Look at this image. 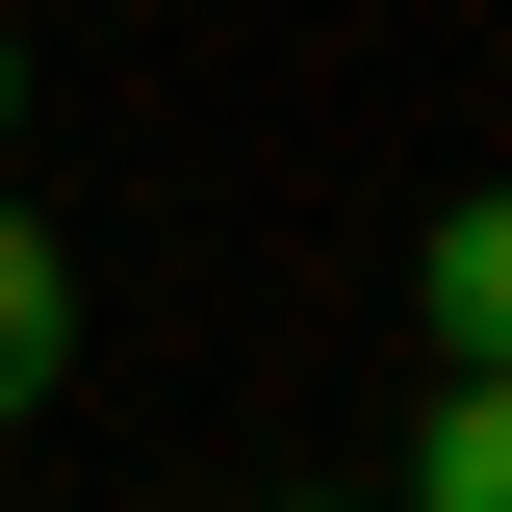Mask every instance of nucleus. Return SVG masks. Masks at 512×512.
I'll list each match as a JSON object with an SVG mask.
<instances>
[{"label": "nucleus", "instance_id": "f257e3e1", "mask_svg": "<svg viewBox=\"0 0 512 512\" xmlns=\"http://www.w3.org/2000/svg\"><path fill=\"white\" fill-rule=\"evenodd\" d=\"M410 308H436V359H512V180H461L410 231Z\"/></svg>", "mask_w": 512, "mask_h": 512}, {"label": "nucleus", "instance_id": "f03ea898", "mask_svg": "<svg viewBox=\"0 0 512 512\" xmlns=\"http://www.w3.org/2000/svg\"><path fill=\"white\" fill-rule=\"evenodd\" d=\"M52 384H77V256L26 231V205H0V436H26Z\"/></svg>", "mask_w": 512, "mask_h": 512}, {"label": "nucleus", "instance_id": "7ed1b4c3", "mask_svg": "<svg viewBox=\"0 0 512 512\" xmlns=\"http://www.w3.org/2000/svg\"><path fill=\"white\" fill-rule=\"evenodd\" d=\"M410 512H512V359H461L410 410Z\"/></svg>", "mask_w": 512, "mask_h": 512}, {"label": "nucleus", "instance_id": "20e7f679", "mask_svg": "<svg viewBox=\"0 0 512 512\" xmlns=\"http://www.w3.org/2000/svg\"><path fill=\"white\" fill-rule=\"evenodd\" d=\"M0 128H26V52H0Z\"/></svg>", "mask_w": 512, "mask_h": 512}]
</instances>
